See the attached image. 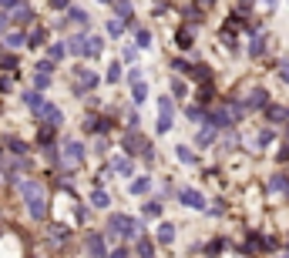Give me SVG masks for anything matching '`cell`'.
Here are the masks:
<instances>
[{"label": "cell", "instance_id": "f1b7e54d", "mask_svg": "<svg viewBox=\"0 0 289 258\" xmlns=\"http://www.w3.org/2000/svg\"><path fill=\"white\" fill-rule=\"evenodd\" d=\"M158 111H161V114H172V101H168V97H158Z\"/></svg>", "mask_w": 289, "mask_h": 258}, {"label": "cell", "instance_id": "e0dca14e", "mask_svg": "<svg viewBox=\"0 0 289 258\" xmlns=\"http://www.w3.org/2000/svg\"><path fill=\"white\" fill-rule=\"evenodd\" d=\"M155 128H158V134H165V131L172 128V114H161V117H158V124H155Z\"/></svg>", "mask_w": 289, "mask_h": 258}, {"label": "cell", "instance_id": "484cf974", "mask_svg": "<svg viewBox=\"0 0 289 258\" xmlns=\"http://www.w3.org/2000/svg\"><path fill=\"white\" fill-rule=\"evenodd\" d=\"M152 44V34L148 30H138V47H148Z\"/></svg>", "mask_w": 289, "mask_h": 258}, {"label": "cell", "instance_id": "f546056e", "mask_svg": "<svg viewBox=\"0 0 289 258\" xmlns=\"http://www.w3.org/2000/svg\"><path fill=\"white\" fill-rule=\"evenodd\" d=\"M138 255L148 258V255H152V245H148V241H138Z\"/></svg>", "mask_w": 289, "mask_h": 258}, {"label": "cell", "instance_id": "603a6c76", "mask_svg": "<svg viewBox=\"0 0 289 258\" xmlns=\"http://www.w3.org/2000/svg\"><path fill=\"white\" fill-rule=\"evenodd\" d=\"M145 97H148V87L145 84H135V104H141Z\"/></svg>", "mask_w": 289, "mask_h": 258}, {"label": "cell", "instance_id": "2e32d148", "mask_svg": "<svg viewBox=\"0 0 289 258\" xmlns=\"http://www.w3.org/2000/svg\"><path fill=\"white\" fill-rule=\"evenodd\" d=\"M175 151H178V161H185V165H192V161H195V154H192V151H189L185 144H178Z\"/></svg>", "mask_w": 289, "mask_h": 258}, {"label": "cell", "instance_id": "8992f818", "mask_svg": "<svg viewBox=\"0 0 289 258\" xmlns=\"http://www.w3.org/2000/svg\"><path fill=\"white\" fill-rule=\"evenodd\" d=\"M40 114H44V121H47V124H61V121H64V114H61L54 104H44V108H40Z\"/></svg>", "mask_w": 289, "mask_h": 258}, {"label": "cell", "instance_id": "8fae6325", "mask_svg": "<svg viewBox=\"0 0 289 258\" xmlns=\"http://www.w3.org/2000/svg\"><path fill=\"white\" fill-rule=\"evenodd\" d=\"M91 204H95V208H108V204H111V198H108V191H101V188H97L95 195H91Z\"/></svg>", "mask_w": 289, "mask_h": 258}, {"label": "cell", "instance_id": "d590c367", "mask_svg": "<svg viewBox=\"0 0 289 258\" xmlns=\"http://www.w3.org/2000/svg\"><path fill=\"white\" fill-rule=\"evenodd\" d=\"M0 161H3V151H0Z\"/></svg>", "mask_w": 289, "mask_h": 258}, {"label": "cell", "instance_id": "9c48e42d", "mask_svg": "<svg viewBox=\"0 0 289 258\" xmlns=\"http://www.w3.org/2000/svg\"><path fill=\"white\" fill-rule=\"evenodd\" d=\"M24 104L34 108V111H40V108H44V97H40L37 91H27V94H24Z\"/></svg>", "mask_w": 289, "mask_h": 258}, {"label": "cell", "instance_id": "4dcf8cb0", "mask_svg": "<svg viewBox=\"0 0 289 258\" xmlns=\"http://www.w3.org/2000/svg\"><path fill=\"white\" fill-rule=\"evenodd\" d=\"M145 215H161V201H152L148 208H145Z\"/></svg>", "mask_w": 289, "mask_h": 258}, {"label": "cell", "instance_id": "7c38bea8", "mask_svg": "<svg viewBox=\"0 0 289 258\" xmlns=\"http://www.w3.org/2000/svg\"><path fill=\"white\" fill-rule=\"evenodd\" d=\"M148 188H152V178H138V181L131 184V195H145Z\"/></svg>", "mask_w": 289, "mask_h": 258}, {"label": "cell", "instance_id": "4fadbf2b", "mask_svg": "<svg viewBox=\"0 0 289 258\" xmlns=\"http://www.w3.org/2000/svg\"><path fill=\"white\" fill-rule=\"evenodd\" d=\"M266 101H269V94H266V91H252V101H249V108H262Z\"/></svg>", "mask_w": 289, "mask_h": 258}, {"label": "cell", "instance_id": "30bf717a", "mask_svg": "<svg viewBox=\"0 0 289 258\" xmlns=\"http://www.w3.org/2000/svg\"><path fill=\"white\" fill-rule=\"evenodd\" d=\"M158 241H161V245H172L175 241V228L172 225H161V228H158Z\"/></svg>", "mask_w": 289, "mask_h": 258}, {"label": "cell", "instance_id": "3957f363", "mask_svg": "<svg viewBox=\"0 0 289 258\" xmlns=\"http://www.w3.org/2000/svg\"><path fill=\"white\" fill-rule=\"evenodd\" d=\"M182 204L185 208H205V198H202V191H195V188H182Z\"/></svg>", "mask_w": 289, "mask_h": 258}, {"label": "cell", "instance_id": "cb8c5ba5", "mask_svg": "<svg viewBox=\"0 0 289 258\" xmlns=\"http://www.w3.org/2000/svg\"><path fill=\"white\" fill-rule=\"evenodd\" d=\"M115 10H118L125 20H128V24H131V7H128V3H115Z\"/></svg>", "mask_w": 289, "mask_h": 258}, {"label": "cell", "instance_id": "836d02e7", "mask_svg": "<svg viewBox=\"0 0 289 258\" xmlns=\"http://www.w3.org/2000/svg\"><path fill=\"white\" fill-rule=\"evenodd\" d=\"M111 258H131V255H128L125 248H118V252H115V255H111Z\"/></svg>", "mask_w": 289, "mask_h": 258}, {"label": "cell", "instance_id": "1f68e13d", "mask_svg": "<svg viewBox=\"0 0 289 258\" xmlns=\"http://www.w3.org/2000/svg\"><path fill=\"white\" fill-rule=\"evenodd\" d=\"M108 34H111V37L121 34V24H118V20H111V24H108Z\"/></svg>", "mask_w": 289, "mask_h": 258}, {"label": "cell", "instance_id": "ac0fdd59", "mask_svg": "<svg viewBox=\"0 0 289 258\" xmlns=\"http://www.w3.org/2000/svg\"><path fill=\"white\" fill-rule=\"evenodd\" d=\"M3 44H7V47H20V44H24V34H7Z\"/></svg>", "mask_w": 289, "mask_h": 258}, {"label": "cell", "instance_id": "5bb4252c", "mask_svg": "<svg viewBox=\"0 0 289 258\" xmlns=\"http://www.w3.org/2000/svg\"><path fill=\"white\" fill-rule=\"evenodd\" d=\"M286 188H289V181L283 178V174H276V178L269 181V191H286Z\"/></svg>", "mask_w": 289, "mask_h": 258}, {"label": "cell", "instance_id": "52a82bcc", "mask_svg": "<svg viewBox=\"0 0 289 258\" xmlns=\"http://www.w3.org/2000/svg\"><path fill=\"white\" fill-rule=\"evenodd\" d=\"M77 84H81V87H95V84H97V74L84 71V67H77Z\"/></svg>", "mask_w": 289, "mask_h": 258}, {"label": "cell", "instance_id": "4316f807", "mask_svg": "<svg viewBox=\"0 0 289 258\" xmlns=\"http://www.w3.org/2000/svg\"><path fill=\"white\" fill-rule=\"evenodd\" d=\"M178 47H192V34H189V30L178 34Z\"/></svg>", "mask_w": 289, "mask_h": 258}, {"label": "cell", "instance_id": "d4e9b609", "mask_svg": "<svg viewBox=\"0 0 289 258\" xmlns=\"http://www.w3.org/2000/svg\"><path fill=\"white\" fill-rule=\"evenodd\" d=\"M212 138H215V131H212V128H205L202 134H198V144H212Z\"/></svg>", "mask_w": 289, "mask_h": 258}, {"label": "cell", "instance_id": "5b68a950", "mask_svg": "<svg viewBox=\"0 0 289 258\" xmlns=\"http://www.w3.org/2000/svg\"><path fill=\"white\" fill-rule=\"evenodd\" d=\"M209 124H215V128H229L232 124V111H212V114H209Z\"/></svg>", "mask_w": 289, "mask_h": 258}, {"label": "cell", "instance_id": "83f0119b", "mask_svg": "<svg viewBox=\"0 0 289 258\" xmlns=\"http://www.w3.org/2000/svg\"><path fill=\"white\" fill-rule=\"evenodd\" d=\"M34 84H37V87H47V84H51V74H34Z\"/></svg>", "mask_w": 289, "mask_h": 258}, {"label": "cell", "instance_id": "44dd1931", "mask_svg": "<svg viewBox=\"0 0 289 258\" xmlns=\"http://www.w3.org/2000/svg\"><path fill=\"white\" fill-rule=\"evenodd\" d=\"M64 54H67V47H64V44H54V47H51V60H61Z\"/></svg>", "mask_w": 289, "mask_h": 258}, {"label": "cell", "instance_id": "6da1fadb", "mask_svg": "<svg viewBox=\"0 0 289 258\" xmlns=\"http://www.w3.org/2000/svg\"><path fill=\"white\" fill-rule=\"evenodd\" d=\"M20 195H24V204H27V215L34 221H40L47 215V198H44V184L37 178H27V181H20Z\"/></svg>", "mask_w": 289, "mask_h": 258}, {"label": "cell", "instance_id": "d6986e66", "mask_svg": "<svg viewBox=\"0 0 289 258\" xmlns=\"http://www.w3.org/2000/svg\"><path fill=\"white\" fill-rule=\"evenodd\" d=\"M115 171L128 174V171H131V161H128V158H115Z\"/></svg>", "mask_w": 289, "mask_h": 258}, {"label": "cell", "instance_id": "7a4b0ae2", "mask_svg": "<svg viewBox=\"0 0 289 258\" xmlns=\"http://www.w3.org/2000/svg\"><path fill=\"white\" fill-rule=\"evenodd\" d=\"M81 158H84V144L74 141V138L64 141V161H67V165H81Z\"/></svg>", "mask_w": 289, "mask_h": 258}, {"label": "cell", "instance_id": "ffe728a7", "mask_svg": "<svg viewBox=\"0 0 289 258\" xmlns=\"http://www.w3.org/2000/svg\"><path fill=\"white\" fill-rule=\"evenodd\" d=\"M71 20L84 27V24H88V14H84V10H77V7H71Z\"/></svg>", "mask_w": 289, "mask_h": 258}, {"label": "cell", "instance_id": "277c9868", "mask_svg": "<svg viewBox=\"0 0 289 258\" xmlns=\"http://www.w3.org/2000/svg\"><path fill=\"white\" fill-rule=\"evenodd\" d=\"M88 252H91L95 258H104V238H101L97 231H91V235H88Z\"/></svg>", "mask_w": 289, "mask_h": 258}, {"label": "cell", "instance_id": "ba28073f", "mask_svg": "<svg viewBox=\"0 0 289 258\" xmlns=\"http://www.w3.org/2000/svg\"><path fill=\"white\" fill-rule=\"evenodd\" d=\"M101 47H104V40H101V37H88L84 54H88V57H97V54H101Z\"/></svg>", "mask_w": 289, "mask_h": 258}, {"label": "cell", "instance_id": "e575fe53", "mask_svg": "<svg viewBox=\"0 0 289 258\" xmlns=\"http://www.w3.org/2000/svg\"><path fill=\"white\" fill-rule=\"evenodd\" d=\"M3 24H7V20H3V17H0V30H3Z\"/></svg>", "mask_w": 289, "mask_h": 258}, {"label": "cell", "instance_id": "d6a6232c", "mask_svg": "<svg viewBox=\"0 0 289 258\" xmlns=\"http://www.w3.org/2000/svg\"><path fill=\"white\" fill-rule=\"evenodd\" d=\"M279 74H283V81L289 84V60H283V64H279Z\"/></svg>", "mask_w": 289, "mask_h": 258}, {"label": "cell", "instance_id": "7402d4cb", "mask_svg": "<svg viewBox=\"0 0 289 258\" xmlns=\"http://www.w3.org/2000/svg\"><path fill=\"white\" fill-rule=\"evenodd\" d=\"M108 81H111V84L121 81V64H111V67H108Z\"/></svg>", "mask_w": 289, "mask_h": 258}, {"label": "cell", "instance_id": "9a60e30c", "mask_svg": "<svg viewBox=\"0 0 289 258\" xmlns=\"http://www.w3.org/2000/svg\"><path fill=\"white\" fill-rule=\"evenodd\" d=\"M262 51H266V37H256V40H252V47H249V54H252V57H259Z\"/></svg>", "mask_w": 289, "mask_h": 258}]
</instances>
